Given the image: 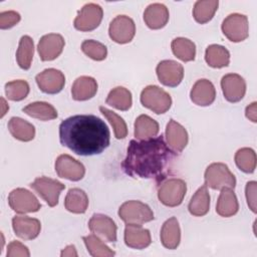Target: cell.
Masks as SVG:
<instances>
[{
    "label": "cell",
    "mask_w": 257,
    "mask_h": 257,
    "mask_svg": "<svg viewBox=\"0 0 257 257\" xmlns=\"http://www.w3.org/2000/svg\"><path fill=\"white\" fill-rule=\"evenodd\" d=\"M160 131L157 120L147 114L139 115L135 120V138L139 141L155 138Z\"/></svg>",
    "instance_id": "obj_26"
},
{
    "label": "cell",
    "mask_w": 257,
    "mask_h": 257,
    "mask_svg": "<svg viewBox=\"0 0 257 257\" xmlns=\"http://www.w3.org/2000/svg\"><path fill=\"white\" fill-rule=\"evenodd\" d=\"M20 14L14 10L3 11L0 13V28L9 29L15 26L20 21Z\"/></svg>",
    "instance_id": "obj_41"
},
{
    "label": "cell",
    "mask_w": 257,
    "mask_h": 257,
    "mask_svg": "<svg viewBox=\"0 0 257 257\" xmlns=\"http://www.w3.org/2000/svg\"><path fill=\"white\" fill-rule=\"evenodd\" d=\"M123 238L127 247L138 250L145 249L152 243L150 231L138 224H126Z\"/></svg>",
    "instance_id": "obj_20"
},
{
    "label": "cell",
    "mask_w": 257,
    "mask_h": 257,
    "mask_svg": "<svg viewBox=\"0 0 257 257\" xmlns=\"http://www.w3.org/2000/svg\"><path fill=\"white\" fill-rule=\"evenodd\" d=\"M174 154L162 135L144 141L132 140L121 169L133 178L161 180L174 161Z\"/></svg>",
    "instance_id": "obj_1"
},
{
    "label": "cell",
    "mask_w": 257,
    "mask_h": 257,
    "mask_svg": "<svg viewBox=\"0 0 257 257\" xmlns=\"http://www.w3.org/2000/svg\"><path fill=\"white\" fill-rule=\"evenodd\" d=\"M205 60L213 68L226 67L230 63V52L219 44H211L206 48Z\"/></svg>",
    "instance_id": "obj_31"
},
{
    "label": "cell",
    "mask_w": 257,
    "mask_h": 257,
    "mask_svg": "<svg viewBox=\"0 0 257 257\" xmlns=\"http://www.w3.org/2000/svg\"><path fill=\"white\" fill-rule=\"evenodd\" d=\"M59 141L76 155L93 156L108 147L110 133L101 118L93 114H75L61 121Z\"/></svg>",
    "instance_id": "obj_2"
},
{
    "label": "cell",
    "mask_w": 257,
    "mask_h": 257,
    "mask_svg": "<svg viewBox=\"0 0 257 257\" xmlns=\"http://www.w3.org/2000/svg\"><path fill=\"white\" fill-rule=\"evenodd\" d=\"M160 238L165 248L170 250L177 249L181 242V228L176 217H171L165 221L161 229Z\"/></svg>",
    "instance_id": "obj_24"
},
{
    "label": "cell",
    "mask_w": 257,
    "mask_h": 257,
    "mask_svg": "<svg viewBox=\"0 0 257 257\" xmlns=\"http://www.w3.org/2000/svg\"><path fill=\"white\" fill-rule=\"evenodd\" d=\"M223 34L232 42H241L249 35L248 18L244 14L232 13L222 22Z\"/></svg>",
    "instance_id": "obj_7"
},
{
    "label": "cell",
    "mask_w": 257,
    "mask_h": 257,
    "mask_svg": "<svg viewBox=\"0 0 257 257\" xmlns=\"http://www.w3.org/2000/svg\"><path fill=\"white\" fill-rule=\"evenodd\" d=\"M22 111L27 115L43 121L51 120L57 117V110L55 107L46 101H34L22 108Z\"/></svg>",
    "instance_id": "obj_30"
},
{
    "label": "cell",
    "mask_w": 257,
    "mask_h": 257,
    "mask_svg": "<svg viewBox=\"0 0 257 257\" xmlns=\"http://www.w3.org/2000/svg\"><path fill=\"white\" fill-rule=\"evenodd\" d=\"M60 256L63 257V256H68V257H71V256H77V252H76V249L74 247V245H68L66 246L60 253Z\"/></svg>",
    "instance_id": "obj_45"
},
{
    "label": "cell",
    "mask_w": 257,
    "mask_h": 257,
    "mask_svg": "<svg viewBox=\"0 0 257 257\" xmlns=\"http://www.w3.org/2000/svg\"><path fill=\"white\" fill-rule=\"evenodd\" d=\"M159 81L169 87L178 86L184 77V67L175 60H162L156 67Z\"/></svg>",
    "instance_id": "obj_12"
},
{
    "label": "cell",
    "mask_w": 257,
    "mask_h": 257,
    "mask_svg": "<svg viewBox=\"0 0 257 257\" xmlns=\"http://www.w3.org/2000/svg\"><path fill=\"white\" fill-rule=\"evenodd\" d=\"M191 100L200 106L212 104L216 98V89L214 84L206 78L197 80L190 92Z\"/></svg>",
    "instance_id": "obj_21"
},
{
    "label": "cell",
    "mask_w": 257,
    "mask_h": 257,
    "mask_svg": "<svg viewBox=\"0 0 257 257\" xmlns=\"http://www.w3.org/2000/svg\"><path fill=\"white\" fill-rule=\"evenodd\" d=\"M187 192V184L179 178H170L162 182L158 190L160 202L167 207H177L182 204Z\"/></svg>",
    "instance_id": "obj_5"
},
{
    "label": "cell",
    "mask_w": 257,
    "mask_h": 257,
    "mask_svg": "<svg viewBox=\"0 0 257 257\" xmlns=\"http://www.w3.org/2000/svg\"><path fill=\"white\" fill-rule=\"evenodd\" d=\"M88 228L94 235L105 242L116 241L117 227L114 221L103 214H94L88 221Z\"/></svg>",
    "instance_id": "obj_16"
},
{
    "label": "cell",
    "mask_w": 257,
    "mask_h": 257,
    "mask_svg": "<svg viewBox=\"0 0 257 257\" xmlns=\"http://www.w3.org/2000/svg\"><path fill=\"white\" fill-rule=\"evenodd\" d=\"M171 48L175 56L184 62L192 61L196 56L195 43L185 37H177L171 43Z\"/></svg>",
    "instance_id": "obj_34"
},
{
    "label": "cell",
    "mask_w": 257,
    "mask_h": 257,
    "mask_svg": "<svg viewBox=\"0 0 257 257\" xmlns=\"http://www.w3.org/2000/svg\"><path fill=\"white\" fill-rule=\"evenodd\" d=\"M7 257H29L28 248L19 241H12L7 246Z\"/></svg>",
    "instance_id": "obj_42"
},
{
    "label": "cell",
    "mask_w": 257,
    "mask_h": 257,
    "mask_svg": "<svg viewBox=\"0 0 257 257\" xmlns=\"http://www.w3.org/2000/svg\"><path fill=\"white\" fill-rule=\"evenodd\" d=\"M8 130L14 139L21 142H30L35 137L34 125L18 116H13L9 119Z\"/></svg>",
    "instance_id": "obj_27"
},
{
    "label": "cell",
    "mask_w": 257,
    "mask_h": 257,
    "mask_svg": "<svg viewBox=\"0 0 257 257\" xmlns=\"http://www.w3.org/2000/svg\"><path fill=\"white\" fill-rule=\"evenodd\" d=\"M105 102L118 110H128L133 104L132 92L123 86H116L109 91Z\"/></svg>",
    "instance_id": "obj_32"
},
{
    "label": "cell",
    "mask_w": 257,
    "mask_h": 257,
    "mask_svg": "<svg viewBox=\"0 0 257 257\" xmlns=\"http://www.w3.org/2000/svg\"><path fill=\"white\" fill-rule=\"evenodd\" d=\"M1 102H2V112H1V117L4 116V114L6 113V111L9 109V105L6 103L5 99L3 97H1Z\"/></svg>",
    "instance_id": "obj_46"
},
{
    "label": "cell",
    "mask_w": 257,
    "mask_h": 257,
    "mask_svg": "<svg viewBox=\"0 0 257 257\" xmlns=\"http://www.w3.org/2000/svg\"><path fill=\"white\" fill-rule=\"evenodd\" d=\"M34 54V43L30 36L23 35L19 40L16 51V61L20 68L28 70L31 66Z\"/></svg>",
    "instance_id": "obj_33"
},
{
    "label": "cell",
    "mask_w": 257,
    "mask_h": 257,
    "mask_svg": "<svg viewBox=\"0 0 257 257\" xmlns=\"http://www.w3.org/2000/svg\"><path fill=\"white\" fill-rule=\"evenodd\" d=\"M55 172L60 178L77 182L84 177L85 168L79 161L63 154L57 157L55 161Z\"/></svg>",
    "instance_id": "obj_13"
},
{
    "label": "cell",
    "mask_w": 257,
    "mask_h": 257,
    "mask_svg": "<svg viewBox=\"0 0 257 257\" xmlns=\"http://www.w3.org/2000/svg\"><path fill=\"white\" fill-rule=\"evenodd\" d=\"M220 191L221 193L216 205L217 214L225 218L234 216L239 210V203L236 194L233 189L230 188H223Z\"/></svg>",
    "instance_id": "obj_25"
},
{
    "label": "cell",
    "mask_w": 257,
    "mask_h": 257,
    "mask_svg": "<svg viewBox=\"0 0 257 257\" xmlns=\"http://www.w3.org/2000/svg\"><path fill=\"white\" fill-rule=\"evenodd\" d=\"M219 6L218 0H199L196 1L193 8V17L200 23L205 24L209 22Z\"/></svg>",
    "instance_id": "obj_35"
},
{
    "label": "cell",
    "mask_w": 257,
    "mask_h": 257,
    "mask_svg": "<svg viewBox=\"0 0 257 257\" xmlns=\"http://www.w3.org/2000/svg\"><path fill=\"white\" fill-rule=\"evenodd\" d=\"M108 34L110 39L118 44L128 43L135 37L136 24L131 17L117 15L109 24Z\"/></svg>",
    "instance_id": "obj_11"
},
{
    "label": "cell",
    "mask_w": 257,
    "mask_h": 257,
    "mask_svg": "<svg viewBox=\"0 0 257 257\" xmlns=\"http://www.w3.org/2000/svg\"><path fill=\"white\" fill-rule=\"evenodd\" d=\"M188 210L191 215L196 217L205 216L210 210V195L208 187L204 184L201 186L191 198L188 205Z\"/></svg>",
    "instance_id": "obj_29"
},
{
    "label": "cell",
    "mask_w": 257,
    "mask_h": 257,
    "mask_svg": "<svg viewBox=\"0 0 257 257\" xmlns=\"http://www.w3.org/2000/svg\"><path fill=\"white\" fill-rule=\"evenodd\" d=\"M235 163L237 167L246 174H252L256 169V153L251 148L239 149L235 154Z\"/></svg>",
    "instance_id": "obj_37"
},
{
    "label": "cell",
    "mask_w": 257,
    "mask_h": 257,
    "mask_svg": "<svg viewBox=\"0 0 257 257\" xmlns=\"http://www.w3.org/2000/svg\"><path fill=\"white\" fill-rule=\"evenodd\" d=\"M167 145L175 154H180L188 145L189 136L186 128L174 119H170L166 127Z\"/></svg>",
    "instance_id": "obj_19"
},
{
    "label": "cell",
    "mask_w": 257,
    "mask_h": 257,
    "mask_svg": "<svg viewBox=\"0 0 257 257\" xmlns=\"http://www.w3.org/2000/svg\"><path fill=\"white\" fill-rule=\"evenodd\" d=\"M65 209L73 214H83L88 207V197L79 188L69 189L64 199Z\"/></svg>",
    "instance_id": "obj_28"
},
{
    "label": "cell",
    "mask_w": 257,
    "mask_h": 257,
    "mask_svg": "<svg viewBox=\"0 0 257 257\" xmlns=\"http://www.w3.org/2000/svg\"><path fill=\"white\" fill-rule=\"evenodd\" d=\"M205 185L213 190H222L223 188L234 189L236 178L227 165L223 163H213L209 165L204 174Z\"/></svg>",
    "instance_id": "obj_3"
},
{
    "label": "cell",
    "mask_w": 257,
    "mask_h": 257,
    "mask_svg": "<svg viewBox=\"0 0 257 257\" xmlns=\"http://www.w3.org/2000/svg\"><path fill=\"white\" fill-rule=\"evenodd\" d=\"M8 203L10 208L18 214L34 213L41 208L35 195L23 188L12 190L8 196Z\"/></svg>",
    "instance_id": "obj_9"
},
{
    "label": "cell",
    "mask_w": 257,
    "mask_h": 257,
    "mask_svg": "<svg viewBox=\"0 0 257 257\" xmlns=\"http://www.w3.org/2000/svg\"><path fill=\"white\" fill-rule=\"evenodd\" d=\"M30 187L47 203L49 207H55L58 204L59 195L64 190L65 185L61 182L42 176L36 178Z\"/></svg>",
    "instance_id": "obj_8"
},
{
    "label": "cell",
    "mask_w": 257,
    "mask_h": 257,
    "mask_svg": "<svg viewBox=\"0 0 257 257\" xmlns=\"http://www.w3.org/2000/svg\"><path fill=\"white\" fill-rule=\"evenodd\" d=\"M102 8L95 3H86L79 10L73 21L74 28L79 31H91L97 28L102 20Z\"/></svg>",
    "instance_id": "obj_10"
},
{
    "label": "cell",
    "mask_w": 257,
    "mask_h": 257,
    "mask_svg": "<svg viewBox=\"0 0 257 257\" xmlns=\"http://www.w3.org/2000/svg\"><path fill=\"white\" fill-rule=\"evenodd\" d=\"M12 228L17 237L23 240H33L39 235L41 224L36 218L15 216L12 219Z\"/></svg>",
    "instance_id": "obj_18"
},
{
    "label": "cell",
    "mask_w": 257,
    "mask_h": 257,
    "mask_svg": "<svg viewBox=\"0 0 257 257\" xmlns=\"http://www.w3.org/2000/svg\"><path fill=\"white\" fill-rule=\"evenodd\" d=\"M65 45L64 38L58 33L43 35L37 45V51L42 61H51L57 58Z\"/></svg>",
    "instance_id": "obj_14"
},
{
    "label": "cell",
    "mask_w": 257,
    "mask_h": 257,
    "mask_svg": "<svg viewBox=\"0 0 257 257\" xmlns=\"http://www.w3.org/2000/svg\"><path fill=\"white\" fill-rule=\"evenodd\" d=\"M118 216L125 224L142 225L155 219L152 209L147 204L136 200L126 201L120 205Z\"/></svg>",
    "instance_id": "obj_6"
},
{
    "label": "cell",
    "mask_w": 257,
    "mask_h": 257,
    "mask_svg": "<svg viewBox=\"0 0 257 257\" xmlns=\"http://www.w3.org/2000/svg\"><path fill=\"white\" fill-rule=\"evenodd\" d=\"M256 189L257 183L255 181H250L246 184L245 195L249 208L253 213H256Z\"/></svg>",
    "instance_id": "obj_43"
},
{
    "label": "cell",
    "mask_w": 257,
    "mask_h": 257,
    "mask_svg": "<svg viewBox=\"0 0 257 257\" xmlns=\"http://www.w3.org/2000/svg\"><path fill=\"white\" fill-rule=\"evenodd\" d=\"M245 115L253 122H257V102L253 101L245 109Z\"/></svg>",
    "instance_id": "obj_44"
},
{
    "label": "cell",
    "mask_w": 257,
    "mask_h": 257,
    "mask_svg": "<svg viewBox=\"0 0 257 257\" xmlns=\"http://www.w3.org/2000/svg\"><path fill=\"white\" fill-rule=\"evenodd\" d=\"M30 87L26 80L16 79L5 84V94L8 99L13 101L23 100L29 93Z\"/></svg>",
    "instance_id": "obj_38"
},
{
    "label": "cell",
    "mask_w": 257,
    "mask_h": 257,
    "mask_svg": "<svg viewBox=\"0 0 257 257\" xmlns=\"http://www.w3.org/2000/svg\"><path fill=\"white\" fill-rule=\"evenodd\" d=\"M97 82L91 76L77 77L71 86V96L74 100L84 101L92 98L97 92Z\"/></svg>",
    "instance_id": "obj_23"
},
{
    "label": "cell",
    "mask_w": 257,
    "mask_h": 257,
    "mask_svg": "<svg viewBox=\"0 0 257 257\" xmlns=\"http://www.w3.org/2000/svg\"><path fill=\"white\" fill-rule=\"evenodd\" d=\"M39 89L47 94H56L65 84L64 74L55 68H46L35 76Z\"/></svg>",
    "instance_id": "obj_15"
},
{
    "label": "cell",
    "mask_w": 257,
    "mask_h": 257,
    "mask_svg": "<svg viewBox=\"0 0 257 257\" xmlns=\"http://www.w3.org/2000/svg\"><path fill=\"white\" fill-rule=\"evenodd\" d=\"M169 17L168 8L162 3H152L144 12V21L147 26L153 30L165 27L169 21Z\"/></svg>",
    "instance_id": "obj_22"
},
{
    "label": "cell",
    "mask_w": 257,
    "mask_h": 257,
    "mask_svg": "<svg viewBox=\"0 0 257 257\" xmlns=\"http://www.w3.org/2000/svg\"><path fill=\"white\" fill-rule=\"evenodd\" d=\"M221 87L226 100L229 102H238L245 95L246 81L237 73H228L222 77Z\"/></svg>",
    "instance_id": "obj_17"
},
{
    "label": "cell",
    "mask_w": 257,
    "mask_h": 257,
    "mask_svg": "<svg viewBox=\"0 0 257 257\" xmlns=\"http://www.w3.org/2000/svg\"><path fill=\"white\" fill-rule=\"evenodd\" d=\"M81 50L82 52L88 56L89 58L96 60V61H101L106 58L107 55V48L104 44L92 40V39H87L84 40L81 43Z\"/></svg>",
    "instance_id": "obj_40"
},
{
    "label": "cell",
    "mask_w": 257,
    "mask_h": 257,
    "mask_svg": "<svg viewBox=\"0 0 257 257\" xmlns=\"http://www.w3.org/2000/svg\"><path fill=\"white\" fill-rule=\"evenodd\" d=\"M82 240L86 246L87 252L92 257H111L115 254L113 250L105 245L104 242L93 233L82 237Z\"/></svg>",
    "instance_id": "obj_36"
},
{
    "label": "cell",
    "mask_w": 257,
    "mask_h": 257,
    "mask_svg": "<svg viewBox=\"0 0 257 257\" xmlns=\"http://www.w3.org/2000/svg\"><path fill=\"white\" fill-rule=\"evenodd\" d=\"M99 110L104 115V117L108 120V122L111 124L113 128L114 137L117 140L124 139L127 136V126L123 118L118 114H116L114 111L104 106H99Z\"/></svg>",
    "instance_id": "obj_39"
},
{
    "label": "cell",
    "mask_w": 257,
    "mask_h": 257,
    "mask_svg": "<svg viewBox=\"0 0 257 257\" xmlns=\"http://www.w3.org/2000/svg\"><path fill=\"white\" fill-rule=\"evenodd\" d=\"M142 104L157 114L167 112L172 105L171 95L158 85H148L141 92Z\"/></svg>",
    "instance_id": "obj_4"
}]
</instances>
